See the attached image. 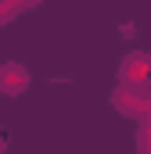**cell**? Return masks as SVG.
<instances>
[{
    "instance_id": "cell-2",
    "label": "cell",
    "mask_w": 151,
    "mask_h": 154,
    "mask_svg": "<svg viewBox=\"0 0 151 154\" xmlns=\"http://www.w3.org/2000/svg\"><path fill=\"white\" fill-rule=\"evenodd\" d=\"M4 147H7V136H4V133H0V154H4Z\"/></svg>"
},
{
    "instance_id": "cell-1",
    "label": "cell",
    "mask_w": 151,
    "mask_h": 154,
    "mask_svg": "<svg viewBox=\"0 0 151 154\" xmlns=\"http://www.w3.org/2000/svg\"><path fill=\"white\" fill-rule=\"evenodd\" d=\"M25 86H29V72H25L22 65H14V61L0 65V90H4L7 97H18Z\"/></svg>"
}]
</instances>
